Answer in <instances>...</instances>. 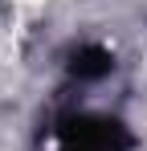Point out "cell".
<instances>
[{"instance_id":"obj_1","label":"cell","mask_w":147,"mask_h":151,"mask_svg":"<svg viewBox=\"0 0 147 151\" xmlns=\"http://www.w3.org/2000/svg\"><path fill=\"white\" fill-rule=\"evenodd\" d=\"M41 151H61V143H57V139H45V147Z\"/></svg>"}]
</instances>
